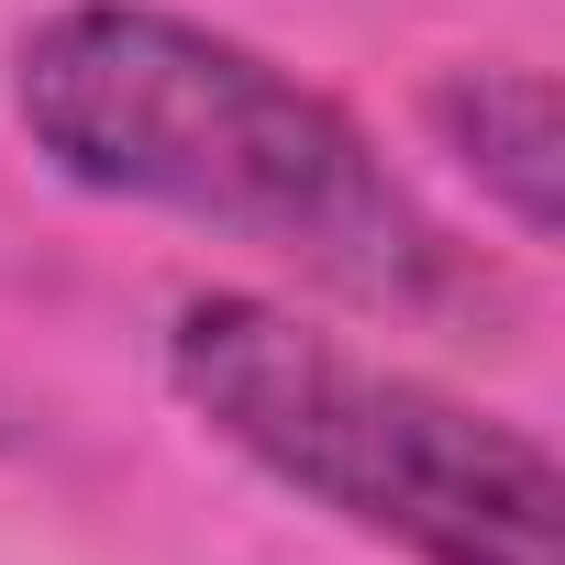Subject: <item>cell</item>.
Instances as JSON below:
<instances>
[{
  "instance_id": "cell-3",
  "label": "cell",
  "mask_w": 565,
  "mask_h": 565,
  "mask_svg": "<svg viewBox=\"0 0 565 565\" xmlns=\"http://www.w3.org/2000/svg\"><path fill=\"white\" fill-rule=\"evenodd\" d=\"M422 122L521 244H554V222H565V122H554V78L543 67H521V56L444 67L422 89Z\"/></svg>"
},
{
  "instance_id": "cell-2",
  "label": "cell",
  "mask_w": 565,
  "mask_h": 565,
  "mask_svg": "<svg viewBox=\"0 0 565 565\" xmlns=\"http://www.w3.org/2000/svg\"><path fill=\"white\" fill-rule=\"evenodd\" d=\"M178 411L266 488L411 565H565V477L543 433L300 322L255 289H189L156 333Z\"/></svg>"
},
{
  "instance_id": "cell-1",
  "label": "cell",
  "mask_w": 565,
  "mask_h": 565,
  "mask_svg": "<svg viewBox=\"0 0 565 565\" xmlns=\"http://www.w3.org/2000/svg\"><path fill=\"white\" fill-rule=\"evenodd\" d=\"M12 122L67 189L255 244L377 322L455 344L521 322L510 277L388 167V145L222 23L156 0H56L12 34Z\"/></svg>"
}]
</instances>
